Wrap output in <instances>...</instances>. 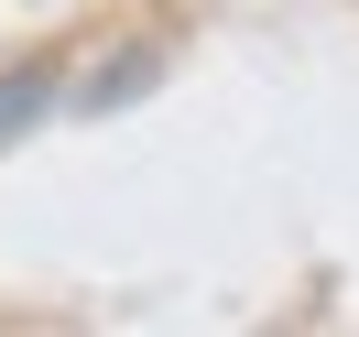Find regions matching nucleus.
<instances>
[{"label": "nucleus", "instance_id": "f257e3e1", "mask_svg": "<svg viewBox=\"0 0 359 337\" xmlns=\"http://www.w3.org/2000/svg\"><path fill=\"white\" fill-rule=\"evenodd\" d=\"M55 98H66V88H55V76H44V66H22V76H0V142H22V131H33V120H44V109H55Z\"/></svg>", "mask_w": 359, "mask_h": 337}]
</instances>
